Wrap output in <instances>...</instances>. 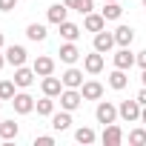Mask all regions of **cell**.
<instances>
[{
    "mask_svg": "<svg viewBox=\"0 0 146 146\" xmlns=\"http://www.w3.org/2000/svg\"><path fill=\"white\" fill-rule=\"evenodd\" d=\"M112 46H117V43H115V32H98V35H95V49H98L100 54H109Z\"/></svg>",
    "mask_w": 146,
    "mask_h": 146,
    "instance_id": "obj_11",
    "label": "cell"
},
{
    "mask_svg": "<svg viewBox=\"0 0 146 146\" xmlns=\"http://www.w3.org/2000/svg\"><path fill=\"white\" fill-rule=\"evenodd\" d=\"M69 126H72V112L63 109V112H54V115H52V129H54V132H66Z\"/></svg>",
    "mask_w": 146,
    "mask_h": 146,
    "instance_id": "obj_18",
    "label": "cell"
},
{
    "mask_svg": "<svg viewBox=\"0 0 146 146\" xmlns=\"http://www.w3.org/2000/svg\"><path fill=\"white\" fill-rule=\"evenodd\" d=\"M35 109H37V115H43V117H52V115H54V100H52L49 95H43V98L35 103Z\"/></svg>",
    "mask_w": 146,
    "mask_h": 146,
    "instance_id": "obj_25",
    "label": "cell"
},
{
    "mask_svg": "<svg viewBox=\"0 0 146 146\" xmlns=\"http://www.w3.org/2000/svg\"><path fill=\"white\" fill-rule=\"evenodd\" d=\"M80 103H83V92L80 89H63L60 92V109L75 112V109H80Z\"/></svg>",
    "mask_w": 146,
    "mask_h": 146,
    "instance_id": "obj_3",
    "label": "cell"
},
{
    "mask_svg": "<svg viewBox=\"0 0 146 146\" xmlns=\"http://www.w3.org/2000/svg\"><path fill=\"white\" fill-rule=\"evenodd\" d=\"M0 109H3V100H0Z\"/></svg>",
    "mask_w": 146,
    "mask_h": 146,
    "instance_id": "obj_39",
    "label": "cell"
},
{
    "mask_svg": "<svg viewBox=\"0 0 146 146\" xmlns=\"http://www.w3.org/2000/svg\"><path fill=\"white\" fill-rule=\"evenodd\" d=\"M143 9H146V0H143Z\"/></svg>",
    "mask_w": 146,
    "mask_h": 146,
    "instance_id": "obj_40",
    "label": "cell"
},
{
    "mask_svg": "<svg viewBox=\"0 0 146 146\" xmlns=\"http://www.w3.org/2000/svg\"><path fill=\"white\" fill-rule=\"evenodd\" d=\"M103 3H112V0H103Z\"/></svg>",
    "mask_w": 146,
    "mask_h": 146,
    "instance_id": "obj_38",
    "label": "cell"
},
{
    "mask_svg": "<svg viewBox=\"0 0 146 146\" xmlns=\"http://www.w3.org/2000/svg\"><path fill=\"white\" fill-rule=\"evenodd\" d=\"M0 49H3V32H0Z\"/></svg>",
    "mask_w": 146,
    "mask_h": 146,
    "instance_id": "obj_37",
    "label": "cell"
},
{
    "mask_svg": "<svg viewBox=\"0 0 146 146\" xmlns=\"http://www.w3.org/2000/svg\"><path fill=\"white\" fill-rule=\"evenodd\" d=\"M17 9V0H0V12H12Z\"/></svg>",
    "mask_w": 146,
    "mask_h": 146,
    "instance_id": "obj_31",
    "label": "cell"
},
{
    "mask_svg": "<svg viewBox=\"0 0 146 146\" xmlns=\"http://www.w3.org/2000/svg\"><path fill=\"white\" fill-rule=\"evenodd\" d=\"M35 98L29 95V92H17L15 98H12V106H15V112L17 115H29V112H35Z\"/></svg>",
    "mask_w": 146,
    "mask_h": 146,
    "instance_id": "obj_4",
    "label": "cell"
},
{
    "mask_svg": "<svg viewBox=\"0 0 146 146\" xmlns=\"http://www.w3.org/2000/svg\"><path fill=\"white\" fill-rule=\"evenodd\" d=\"M100 140H103V146H120V140H123V129H120L117 123H109V126H103Z\"/></svg>",
    "mask_w": 146,
    "mask_h": 146,
    "instance_id": "obj_6",
    "label": "cell"
},
{
    "mask_svg": "<svg viewBox=\"0 0 146 146\" xmlns=\"http://www.w3.org/2000/svg\"><path fill=\"white\" fill-rule=\"evenodd\" d=\"M63 3H66L69 9H75V6H78V0H63Z\"/></svg>",
    "mask_w": 146,
    "mask_h": 146,
    "instance_id": "obj_34",
    "label": "cell"
},
{
    "mask_svg": "<svg viewBox=\"0 0 146 146\" xmlns=\"http://www.w3.org/2000/svg\"><path fill=\"white\" fill-rule=\"evenodd\" d=\"M83 29L98 35V32H103V29H106V17H103V15H95V12H89V15H86V20H83Z\"/></svg>",
    "mask_w": 146,
    "mask_h": 146,
    "instance_id": "obj_17",
    "label": "cell"
},
{
    "mask_svg": "<svg viewBox=\"0 0 146 146\" xmlns=\"http://www.w3.org/2000/svg\"><path fill=\"white\" fill-rule=\"evenodd\" d=\"M92 9H95L92 0H78V6H75V12H80V15H89Z\"/></svg>",
    "mask_w": 146,
    "mask_h": 146,
    "instance_id": "obj_29",
    "label": "cell"
},
{
    "mask_svg": "<svg viewBox=\"0 0 146 146\" xmlns=\"http://www.w3.org/2000/svg\"><path fill=\"white\" fill-rule=\"evenodd\" d=\"M95 117H98V123L109 126V123H115L120 115H117V106H115V103H109V100H100V103H98V109H95Z\"/></svg>",
    "mask_w": 146,
    "mask_h": 146,
    "instance_id": "obj_2",
    "label": "cell"
},
{
    "mask_svg": "<svg viewBox=\"0 0 146 146\" xmlns=\"http://www.w3.org/2000/svg\"><path fill=\"white\" fill-rule=\"evenodd\" d=\"M115 69H132L135 63H137V54H132L129 52V46H120L117 52H115Z\"/></svg>",
    "mask_w": 146,
    "mask_h": 146,
    "instance_id": "obj_5",
    "label": "cell"
},
{
    "mask_svg": "<svg viewBox=\"0 0 146 146\" xmlns=\"http://www.w3.org/2000/svg\"><path fill=\"white\" fill-rule=\"evenodd\" d=\"M80 92H83V100H100V98H103V83H98V80H83Z\"/></svg>",
    "mask_w": 146,
    "mask_h": 146,
    "instance_id": "obj_14",
    "label": "cell"
},
{
    "mask_svg": "<svg viewBox=\"0 0 146 146\" xmlns=\"http://www.w3.org/2000/svg\"><path fill=\"white\" fill-rule=\"evenodd\" d=\"M137 66H140V69H146V49L137 54Z\"/></svg>",
    "mask_w": 146,
    "mask_h": 146,
    "instance_id": "obj_33",
    "label": "cell"
},
{
    "mask_svg": "<svg viewBox=\"0 0 146 146\" xmlns=\"http://www.w3.org/2000/svg\"><path fill=\"white\" fill-rule=\"evenodd\" d=\"M83 69L89 72V75H100V72H103V54L95 49L92 54H86L83 57Z\"/></svg>",
    "mask_w": 146,
    "mask_h": 146,
    "instance_id": "obj_13",
    "label": "cell"
},
{
    "mask_svg": "<svg viewBox=\"0 0 146 146\" xmlns=\"http://www.w3.org/2000/svg\"><path fill=\"white\" fill-rule=\"evenodd\" d=\"M35 78H37L35 69H26V66H17V69H15V83H17L20 89H29V86L35 83Z\"/></svg>",
    "mask_w": 146,
    "mask_h": 146,
    "instance_id": "obj_12",
    "label": "cell"
},
{
    "mask_svg": "<svg viewBox=\"0 0 146 146\" xmlns=\"http://www.w3.org/2000/svg\"><path fill=\"white\" fill-rule=\"evenodd\" d=\"M26 60H29V52H26L23 46H9V49H6V63H9V66L17 69V66H26Z\"/></svg>",
    "mask_w": 146,
    "mask_h": 146,
    "instance_id": "obj_8",
    "label": "cell"
},
{
    "mask_svg": "<svg viewBox=\"0 0 146 146\" xmlns=\"http://www.w3.org/2000/svg\"><path fill=\"white\" fill-rule=\"evenodd\" d=\"M60 80H63L66 89H80V86H83V72L75 69V66H69L63 75H60Z\"/></svg>",
    "mask_w": 146,
    "mask_h": 146,
    "instance_id": "obj_7",
    "label": "cell"
},
{
    "mask_svg": "<svg viewBox=\"0 0 146 146\" xmlns=\"http://www.w3.org/2000/svg\"><path fill=\"white\" fill-rule=\"evenodd\" d=\"M95 137H98V135H95V129H89V126H80V129L75 132V140H78V143H83V146L95 143Z\"/></svg>",
    "mask_w": 146,
    "mask_h": 146,
    "instance_id": "obj_26",
    "label": "cell"
},
{
    "mask_svg": "<svg viewBox=\"0 0 146 146\" xmlns=\"http://www.w3.org/2000/svg\"><path fill=\"white\" fill-rule=\"evenodd\" d=\"M129 143L132 146H146V126L143 129H132L129 132Z\"/></svg>",
    "mask_w": 146,
    "mask_h": 146,
    "instance_id": "obj_28",
    "label": "cell"
},
{
    "mask_svg": "<svg viewBox=\"0 0 146 146\" xmlns=\"http://www.w3.org/2000/svg\"><path fill=\"white\" fill-rule=\"evenodd\" d=\"M32 69L37 72V78L54 75V60H52L49 54H37V57H35V63H32Z\"/></svg>",
    "mask_w": 146,
    "mask_h": 146,
    "instance_id": "obj_10",
    "label": "cell"
},
{
    "mask_svg": "<svg viewBox=\"0 0 146 146\" xmlns=\"http://www.w3.org/2000/svg\"><path fill=\"white\" fill-rule=\"evenodd\" d=\"M140 112H143V106L137 103V98H135V100H120V106H117V115H120V120H126V123L140 120Z\"/></svg>",
    "mask_w": 146,
    "mask_h": 146,
    "instance_id": "obj_1",
    "label": "cell"
},
{
    "mask_svg": "<svg viewBox=\"0 0 146 146\" xmlns=\"http://www.w3.org/2000/svg\"><path fill=\"white\" fill-rule=\"evenodd\" d=\"M60 37L75 43V40L80 37V26H78V23H69V20H63V23H60Z\"/></svg>",
    "mask_w": 146,
    "mask_h": 146,
    "instance_id": "obj_22",
    "label": "cell"
},
{
    "mask_svg": "<svg viewBox=\"0 0 146 146\" xmlns=\"http://www.w3.org/2000/svg\"><path fill=\"white\" fill-rule=\"evenodd\" d=\"M109 86H112L115 92H120V89L129 86V75H126V69H115V72H112V75H109Z\"/></svg>",
    "mask_w": 146,
    "mask_h": 146,
    "instance_id": "obj_19",
    "label": "cell"
},
{
    "mask_svg": "<svg viewBox=\"0 0 146 146\" xmlns=\"http://www.w3.org/2000/svg\"><path fill=\"white\" fill-rule=\"evenodd\" d=\"M35 146H54V137L52 135H37L35 137Z\"/></svg>",
    "mask_w": 146,
    "mask_h": 146,
    "instance_id": "obj_30",
    "label": "cell"
},
{
    "mask_svg": "<svg viewBox=\"0 0 146 146\" xmlns=\"http://www.w3.org/2000/svg\"><path fill=\"white\" fill-rule=\"evenodd\" d=\"M100 15H103L106 20H120V15H123V9H120V3H117V0H112V3H103V9H100Z\"/></svg>",
    "mask_w": 146,
    "mask_h": 146,
    "instance_id": "obj_24",
    "label": "cell"
},
{
    "mask_svg": "<svg viewBox=\"0 0 146 146\" xmlns=\"http://www.w3.org/2000/svg\"><path fill=\"white\" fill-rule=\"evenodd\" d=\"M3 63H6V54H0V69H3Z\"/></svg>",
    "mask_w": 146,
    "mask_h": 146,
    "instance_id": "obj_36",
    "label": "cell"
},
{
    "mask_svg": "<svg viewBox=\"0 0 146 146\" xmlns=\"http://www.w3.org/2000/svg\"><path fill=\"white\" fill-rule=\"evenodd\" d=\"M15 80H0V100H12L17 92H15Z\"/></svg>",
    "mask_w": 146,
    "mask_h": 146,
    "instance_id": "obj_27",
    "label": "cell"
},
{
    "mask_svg": "<svg viewBox=\"0 0 146 146\" xmlns=\"http://www.w3.org/2000/svg\"><path fill=\"white\" fill-rule=\"evenodd\" d=\"M135 98H137V103H140V106H146V86H143V89H140Z\"/></svg>",
    "mask_w": 146,
    "mask_h": 146,
    "instance_id": "obj_32",
    "label": "cell"
},
{
    "mask_svg": "<svg viewBox=\"0 0 146 146\" xmlns=\"http://www.w3.org/2000/svg\"><path fill=\"white\" fill-rule=\"evenodd\" d=\"M57 54H60V60H63V63H69V66H72V63H78V57H80V49H78L75 43H72V40H66V43L60 46V52H57Z\"/></svg>",
    "mask_w": 146,
    "mask_h": 146,
    "instance_id": "obj_16",
    "label": "cell"
},
{
    "mask_svg": "<svg viewBox=\"0 0 146 146\" xmlns=\"http://www.w3.org/2000/svg\"><path fill=\"white\" fill-rule=\"evenodd\" d=\"M140 83H143V86H146V69H143V75H140Z\"/></svg>",
    "mask_w": 146,
    "mask_h": 146,
    "instance_id": "obj_35",
    "label": "cell"
},
{
    "mask_svg": "<svg viewBox=\"0 0 146 146\" xmlns=\"http://www.w3.org/2000/svg\"><path fill=\"white\" fill-rule=\"evenodd\" d=\"M17 135H20V126L15 120H3V123H0V137H3V140H15Z\"/></svg>",
    "mask_w": 146,
    "mask_h": 146,
    "instance_id": "obj_23",
    "label": "cell"
},
{
    "mask_svg": "<svg viewBox=\"0 0 146 146\" xmlns=\"http://www.w3.org/2000/svg\"><path fill=\"white\" fill-rule=\"evenodd\" d=\"M26 37L35 40V43H43V40L49 37V32H46L43 23H29V26H26Z\"/></svg>",
    "mask_w": 146,
    "mask_h": 146,
    "instance_id": "obj_20",
    "label": "cell"
},
{
    "mask_svg": "<svg viewBox=\"0 0 146 146\" xmlns=\"http://www.w3.org/2000/svg\"><path fill=\"white\" fill-rule=\"evenodd\" d=\"M46 17H49V23H54V26H60L66 17H69V6L66 3H54V6H49V12H46Z\"/></svg>",
    "mask_w": 146,
    "mask_h": 146,
    "instance_id": "obj_15",
    "label": "cell"
},
{
    "mask_svg": "<svg viewBox=\"0 0 146 146\" xmlns=\"http://www.w3.org/2000/svg\"><path fill=\"white\" fill-rule=\"evenodd\" d=\"M132 40H135V29L132 26H117L115 29V43L117 46H132Z\"/></svg>",
    "mask_w": 146,
    "mask_h": 146,
    "instance_id": "obj_21",
    "label": "cell"
},
{
    "mask_svg": "<svg viewBox=\"0 0 146 146\" xmlns=\"http://www.w3.org/2000/svg\"><path fill=\"white\" fill-rule=\"evenodd\" d=\"M40 86H43V95H49V98H60V92L66 89V86H63V80H60V78H54V75H46V78L40 80Z\"/></svg>",
    "mask_w": 146,
    "mask_h": 146,
    "instance_id": "obj_9",
    "label": "cell"
}]
</instances>
